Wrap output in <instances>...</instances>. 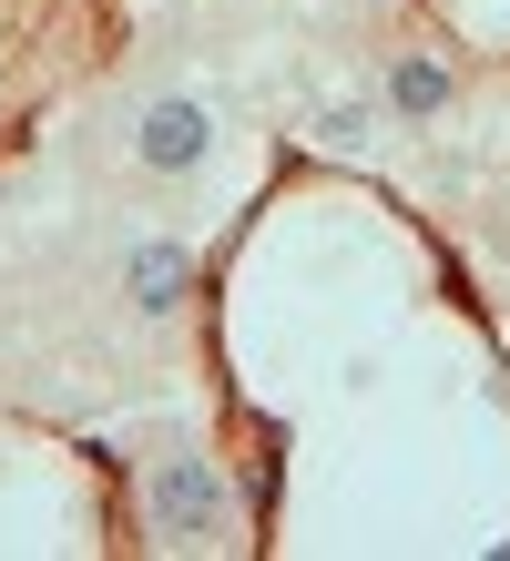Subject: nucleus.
I'll list each match as a JSON object with an SVG mask.
<instances>
[{
	"label": "nucleus",
	"mask_w": 510,
	"mask_h": 561,
	"mask_svg": "<svg viewBox=\"0 0 510 561\" xmlns=\"http://www.w3.org/2000/svg\"><path fill=\"white\" fill-rule=\"evenodd\" d=\"M144 511H154V531H163V541H225V520H235V501H225V470H215V459H194V449L154 470Z\"/></svg>",
	"instance_id": "nucleus-1"
},
{
	"label": "nucleus",
	"mask_w": 510,
	"mask_h": 561,
	"mask_svg": "<svg viewBox=\"0 0 510 561\" xmlns=\"http://www.w3.org/2000/svg\"><path fill=\"white\" fill-rule=\"evenodd\" d=\"M133 153H144L154 174H194V163L215 153V113H204L194 92H163V103H144V123H133Z\"/></svg>",
	"instance_id": "nucleus-2"
},
{
	"label": "nucleus",
	"mask_w": 510,
	"mask_h": 561,
	"mask_svg": "<svg viewBox=\"0 0 510 561\" xmlns=\"http://www.w3.org/2000/svg\"><path fill=\"white\" fill-rule=\"evenodd\" d=\"M123 286H133V307H144V317H174L184 286H194V255L184 245H133L123 255Z\"/></svg>",
	"instance_id": "nucleus-3"
},
{
	"label": "nucleus",
	"mask_w": 510,
	"mask_h": 561,
	"mask_svg": "<svg viewBox=\"0 0 510 561\" xmlns=\"http://www.w3.org/2000/svg\"><path fill=\"white\" fill-rule=\"evenodd\" d=\"M388 103H398V113H419V123H429V113H450V72H439V61H398V72H388Z\"/></svg>",
	"instance_id": "nucleus-4"
},
{
	"label": "nucleus",
	"mask_w": 510,
	"mask_h": 561,
	"mask_svg": "<svg viewBox=\"0 0 510 561\" xmlns=\"http://www.w3.org/2000/svg\"><path fill=\"white\" fill-rule=\"evenodd\" d=\"M327 144L358 153V144H367V103H337V113H327Z\"/></svg>",
	"instance_id": "nucleus-5"
}]
</instances>
